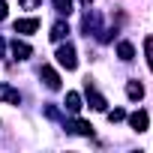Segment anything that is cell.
Listing matches in <instances>:
<instances>
[{"label": "cell", "instance_id": "2e32d148", "mask_svg": "<svg viewBox=\"0 0 153 153\" xmlns=\"http://www.w3.org/2000/svg\"><path fill=\"white\" fill-rule=\"evenodd\" d=\"M108 120L111 123H120V120H126V111L123 108H114V111H108Z\"/></svg>", "mask_w": 153, "mask_h": 153}, {"label": "cell", "instance_id": "9c48e42d", "mask_svg": "<svg viewBox=\"0 0 153 153\" xmlns=\"http://www.w3.org/2000/svg\"><path fill=\"white\" fill-rule=\"evenodd\" d=\"M12 54H15V60H27V57L33 54V48H30L27 42H21V39H15V42H12Z\"/></svg>", "mask_w": 153, "mask_h": 153}, {"label": "cell", "instance_id": "3957f363", "mask_svg": "<svg viewBox=\"0 0 153 153\" xmlns=\"http://www.w3.org/2000/svg\"><path fill=\"white\" fill-rule=\"evenodd\" d=\"M39 78L45 81V87H48V90H60V75H57V72H54L48 63L39 69Z\"/></svg>", "mask_w": 153, "mask_h": 153}, {"label": "cell", "instance_id": "5bb4252c", "mask_svg": "<svg viewBox=\"0 0 153 153\" xmlns=\"http://www.w3.org/2000/svg\"><path fill=\"white\" fill-rule=\"evenodd\" d=\"M72 6H75V0H54V9H57L60 15H69Z\"/></svg>", "mask_w": 153, "mask_h": 153}, {"label": "cell", "instance_id": "6da1fadb", "mask_svg": "<svg viewBox=\"0 0 153 153\" xmlns=\"http://www.w3.org/2000/svg\"><path fill=\"white\" fill-rule=\"evenodd\" d=\"M57 63H60L66 72H72L75 66H78V54H75V45H72V42H66V45L57 48Z\"/></svg>", "mask_w": 153, "mask_h": 153}, {"label": "cell", "instance_id": "52a82bcc", "mask_svg": "<svg viewBox=\"0 0 153 153\" xmlns=\"http://www.w3.org/2000/svg\"><path fill=\"white\" fill-rule=\"evenodd\" d=\"M48 36H51V42H63V39L69 36V24H66V21H54Z\"/></svg>", "mask_w": 153, "mask_h": 153}, {"label": "cell", "instance_id": "9a60e30c", "mask_svg": "<svg viewBox=\"0 0 153 153\" xmlns=\"http://www.w3.org/2000/svg\"><path fill=\"white\" fill-rule=\"evenodd\" d=\"M144 54H147V66H150V72H153V36L144 39Z\"/></svg>", "mask_w": 153, "mask_h": 153}, {"label": "cell", "instance_id": "30bf717a", "mask_svg": "<svg viewBox=\"0 0 153 153\" xmlns=\"http://www.w3.org/2000/svg\"><path fill=\"white\" fill-rule=\"evenodd\" d=\"M126 96H129L132 102L144 99V84H141V81H126Z\"/></svg>", "mask_w": 153, "mask_h": 153}, {"label": "cell", "instance_id": "d6986e66", "mask_svg": "<svg viewBox=\"0 0 153 153\" xmlns=\"http://www.w3.org/2000/svg\"><path fill=\"white\" fill-rule=\"evenodd\" d=\"M3 51H6V42H3V39H0V54H3Z\"/></svg>", "mask_w": 153, "mask_h": 153}, {"label": "cell", "instance_id": "7a4b0ae2", "mask_svg": "<svg viewBox=\"0 0 153 153\" xmlns=\"http://www.w3.org/2000/svg\"><path fill=\"white\" fill-rule=\"evenodd\" d=\"M84 90H87V102H90V108H96V111H105V108H108L105 96H102V93L90 84V78H87V87H84Z\"/></svg>", "mask_w": 153, "mask_h": 153}, {"label": "cell", "instance_id": "8992f818", "mask_svg": "<svg viewBox=\"0 0 153 153\" xmlns=\"http://www.w3.org/2000/svg\"><path fill=\"white\" fill-rule=\"evenodd\" d=\"M0 102H9V105H18L21 102V93L9 84H0Z\"/></svg>", "mask_w": 153, "mask_h": 153}, {"label": "cell", "instance_id": "ffe728a7", "mask_svg": "<svg viewBox=\"0 0 153 153\" xmlns=\"http://www.w3.org/2000/svg\"><path fill=\"white\" fill-rule=\"evenodd\" d=\"M84 3H90V0H84Z\"/></svg>", "mask_w": 153, "mask_h": 153}, {"label": "cell", "instance_id": "7c38bea8", "mask_svg": "<svg viewBox=\"0 0 153 153\" xmlns=\"http://www.w3.org/2000/svg\"><path fill=\"white\" fill-rule=\"evenodd\" d=\"M66 108H69L72 114H78V111H81V96L75 93V90H69V93H66Z\"/></svg>", "mask_w": 153, "mask_h": 153}, {"label": "cell", "instance_id": "5b68a950", "mask_svg": "<svg viewBox=\"0 0 153 153\" xmlns=\"http://www.w3.org/2000/svg\"><path fill=\"white\" fill-rule=\"evenodd\" d=\"M129 126H132L135 132H144V129L150 126V117H147V111H135V114H129Z\"/></svg>", "mask_w": 153, "mask_h": 153}, {"label": "cell", "instance_id": "277c9868", "mask_svg": "<svg viewBox=\"0 0 153 153\" xmlns=\"http://www.w3.org/2000/svg\"><path fill=\"white\" fill-rule=\"evenodd\" d=\"M63 126H66V132H75V135H93V126L87 120H66Z\"/></svg>", "mask_w": 153, "mask_h": 153}, {"label": "cell", "instance_id": "e0dca14e", "mask_svg": "<svg viewBox=\"0 0 153 153\" xmlns=\"http://www.w3.org/2000/svg\"><path fill=\"white\" fill-rule=\"evenodd\" d=\"M21 6H24V9H36V6H39V0H21Z\"/></svg>", "mask_w": 153, "mask_h": 153}, {"label": "cell", "instance_id": "4fadbf2b", "mask_svg": "<svg viewBox=\"0 0 153 153\" xmlns=\"http://www.w3.org/2000/svg\"><path fill=\"white\" fill-rule=\"evenodd\" d=\"M117 54H120V60H126V63H129V60L135 57V48H132V42H120V45H117Z\"/></svg>", "mask_w": 153, "mask_h": 153}, {"label": "cell", "instance_id": "ba28073f", "mask_svg": "<svg viewBox=\"0 0 153 153\" xmlns=\"http://www.w3.org/2000/svg\"><path fill=\"white\" fill-rule=\"evenodd\" d=\"M39 30V21L36 18H21V21H15V33H36Z\"/></svg>", "mask_w": 153, "mask_h": 153}, {"label": "cell", "instance_id": "ac0fdd59", "mask_svg": "<svg viewBox=\"0 0 153 153\" xmlns=\"http://www.w3.org/2000/svg\"><path fill=\"white\" fill-rule=\"evenodd\" d=\"M6 18V0H0V21Z\"/></svg>", "mask_w": 153, "mask_h": 153}, {"label": "cell", "instance_id": "8fae6325", "mask_svg": "<svg viewBox=\"0 0 153 153\" xmlns=\"http://www.w3.org/2000/svg\"><path fill=\"white\" fill-rule=\"evenodd\" d=\"M81 27H84V33H87V36H90V33H99V15H96V12H87Z\"/></svg>", "mask_w": 153, "mask_h": 153}]
</instances>
